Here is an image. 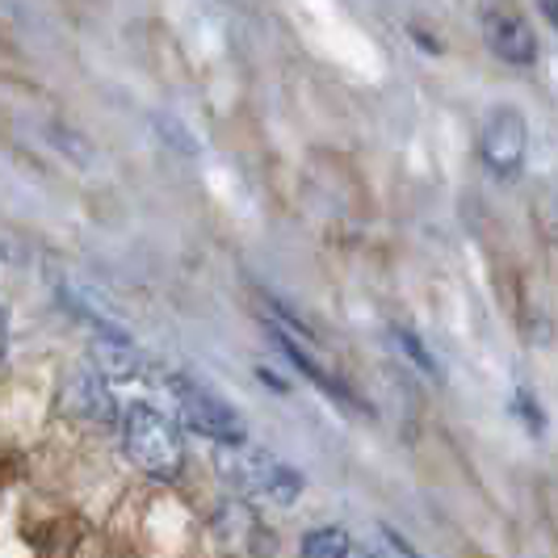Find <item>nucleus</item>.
Segmentation results:
<instances>
[{
	"mask_svg": "<svg viewBox=\"0 0 558 558\" xmlns=\"http://www.w3.org/2000/svg\"><path fill=\"white\" fill-rule=\"evenodd\" d=\"M274 340H278V349L286 353V362L299 365V369L307 374V378L315 383V387H319V391H328V395L336 399V403H344V408H362V399H357V395L349 391V387H344V383H340L336 374H328L324 365L315 362V357H311V353L303 349V344H299V340H294V336L281 332V328H274Z\"/></svg>",
	"mask_w": 558,
	"mask_h": 558,
	"instance_id": "6e6552de",
	"label": "nucleus"
},
{
	"mask_svg": "<svg viewBox=\"0 0 558 558\" xmlns=\"http://www.w3.org/2000/svg\"><path fill=\"white\" fill-rule=\"evenodd\" d=\"M165 383L172 403H177V416L190 433L215 441V446H244L248 441V428H244L240 412L227 399H219L210 387H202L190 374H168Z\"/></svg>",
	"mask_w": 558,
	"mask_h": 558,
	"instance_id": "7ed1b4c3",
	"label": "nucleus"
},
{
	"mask_svg": "<svg viewBox=\"0 0 558 558\" xmlns=\"http://www.w3.org/2000/svg\"><path fill=\"white\" fill-rule=\"evenodd\" d=\"M215 471L231 487V496L248 508H294L303 500L307 478L294 471L290 462H281L278 453L252 446H219L215 449Z\"/></svg>",
	"mask_w": 558,
	"mask_h": 558,
	"instance_id": "f257e3e1",
	"label": "nucleus"
},
{
	"mask_svg": "<svg viewBox=\"0 0 558 558\" xmlns=\"http://www.w3.org/2000/svg\"><path fill=\"white\" fill-rule=\"evenodd\" d=\"M537 4H542L546 22H550V26H558V0H537Z\"/></svg>",
	"mask_w": 558,
	"mask_h": 558,
	"instance_id": "9b49d317",
	"label": "nucleus"
},
{
	"mask_svg": "<svg viewBox=\"0 0 558 558\" xmlns=\"http://www.w3.org/2000/svg\"><path fill=\"white\" fill-rule=\"evenodd\" d=\"M4 349H9V319H4V311H0V357H4Z\"/></svg>",
	"mask_w": 558,
	"mask_h": 558,
	"instance_id": "f8f14e48",
	"label": "nucleus"
},
{
	"mask_svg": "<svg viewBox=\"0 0 558 558\" xmlns=\"http://www.w3.org/2000/svg\"><path fill=\"white\" fill-rule=\"evenodd\" d=\"M353 558H391V555H378V550H353Z\"/></svg>",
	"mask_w": 558,
	"mask_h": 558,
	"instance_id": "ddd939ff",
	"label": "nucleus"
},
{
	"mask_svg": "<svg viewBox=\"0 0 558 558\" xmlns=\"http://www.w3.org/2000/svg\"><path fill=\"white\" fill-rule=\"evenodd\" d=\"M122 446H126V458L140 466L147 478L156 483H172L185 466V446H181V428L177 420L160 412L156 403H126L122 408Z\"/></svg>",
	"mask_w": 558,
	"mask_h": 558,
	"instance_id": "f03ea898",
	"label": "nucleus"
},
{
	"mask_svg": "<svg viewBox=\"0 0 558 558\" xmlns=\"http://www.w3.org/2000/svg\"><path fill=\"white\" fill-rule=\"evenodd\" d=\"M93 369L101 378H122V383H143L151 374V362L140 353L131 336H93Z\"/></svg>",
	"mask_w": 558,
	"mask_h": 558,
	"instance_id": "0eeeda50",
	"label": "nucleus"
},
{
	"mask_svg": "<svg viewBox=\"0 0 558 558\" xmlns=\"http://www.w3.org/2000/svg\"><path fill=\"white\" fill-rule=\"evenodd\" d=\"M487 47L512 68H525L537 59V38H533L530 22L517 9H504V4L487 13Z\"/></svg>",
	"mask_w": 558,
	"mask_h": 558,
	"instance_id": "423d86ee",
	"label": "nucleus"
},
{
	"mask_svg": "<svg viewBox=\"0 0 558 558\" xmlns=\"http://www.w3.org/2000/svg\"><path fill=\"white\" fill-rule=\"evenodd\" d=\"M299 558H353V537L340 525H315L299 537Z\"/></svg>",
	"mask_w": 558,
	"mask_h": 558,
	"instance_id": "1a4fd4ad",
	"label": "nucleus"
},
{
	"mask_svg": "<svg viewBox=\"0 0 558 558\" xmlns=\"http://www.w3.org/2000/svg\"><path fill=\"white\" fill-rule=\"evenodd\" d=\"M478 151H483V165L492 168L496 177L512 181L521 168H525V151H530V126L517 110H496L483 126V140H478Z\"/></svg>",
	"mask_w": 558,
	"mask_h": 558,
	"instance_id": "20e7f679",
	"label": "nucleus"
},
{
	"mask_svg": "<svg viewBox=\"0 0 558 558\" xmlns=\"http://www.w3.org/2000/svg\"><path fill=\"white\" fill-rule=\"evenodd\" d=\"M391 340L399 344V349H403V357L416 365V369H424L428 378H441V365L433 362V353H428V349H424V344H420V340L408 332V328H391Z\"/></svg>",
	"mask_w": 558,
	"mask_h": 558,
	"instance_id": "9d476101",
	"label": "nucleus"
},
{
	"mask_svg": "<svg viewBox=\"0 0 558 558\" xmlns=\"http://www.w3.org/2000/svg\"><path fill=\"white\" fill-rule=\"evenodd\" d=\"M63 408L76 420H84V424H101V428H110V424L122 420L118 403H113L110 383H106L93 365L68 374V383H63Z\"/></svg>",
	"mask_w": 558,
	"mask_h": 558,
	"instance_id": "39448f33",
	"label": "nucleus"
}]
</instances>
